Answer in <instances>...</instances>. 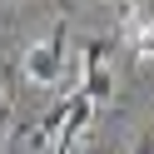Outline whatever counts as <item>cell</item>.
<instances>
[{
    "label": "cell",
    "mask_w": 154,
    "mask_h": 154,
    "mask_svg": "<svg viewBox=\"0 0 154 154\" xmlns=\"http://www.w3.org/2000/svg\"><path fill=\"white\" fill-rule=\"evenodd\" d=\"M65 55H70V40H65V25H55L45 40H35L30 50L20 55V75H25L30 85H60L65 75H70Z\"/></svg>",
    "instance_id": "6da1fadb"
},
{
    "label": "cell",
    "mask_w": 154,
    "mask_h": 154,
    "mask_svg": "<svg viewBox=\"0 0 154 154\" xmlns=\"http://www.w3.org/2000/svg\"><path fill=\"white\" fill-rule=\"evenodd\" d=\"M109 90H114V70H90V75H85V85H80V94L94 104V109L109 100Z\"/></svg>",
    "instance_id": "7a4b0ae2"
},
{
    "label": "cell",
    "mask_w": 154,
    "mask_h": 154,
    "mask_svg": "<svg viewBox=\"0 0 154 154\" xmlns=\"http://www.w3.org/2000/svg\"><path fill=\"white\" fill-rule=\"evenodd\" d=\"M124 40H129V50L139 55V60H149V55H154V15H149V20H139V25H129Z\"/></svg>",
    "instance_id": "3957f363"
},
{
    "label": "cell",
    "mask_w": 154,
    "mask_h": 154,
    "mask_svg": "<svg viewBox=\"0 0 154 154\" xmlns=\"http://www.w3.org/2000/svg\"><path fill=\"white\" fill-rule=\"evenodd\" d=\"M5 119H10V94H5V85H0V139H5Z\"/></svg>",
    "instance_id": "277c9868"
},
{
    "label": "cell",
    "mask_w": 154,
    "mask_h": 154,
    "mask_svg": "<svg viewBox=\"0 0 154 154\" xmlns=\"http://www.w3.org/2000/svg\"><path fill=\"white\" fill-rule=\"evenodd\" d=\"M85 154H109V149H100V144H94V149H85Z\"/></svg>",
    "instance_id": "5b68a950"
}]
</instances>
